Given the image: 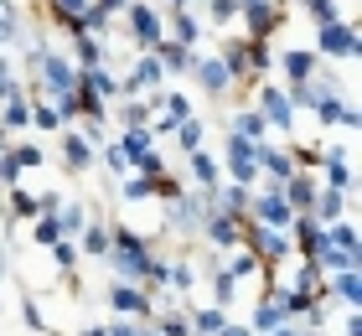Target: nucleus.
I'll use <instances>...</instances> for the list:
<instances>
[{"label":"nucleus","mask_w":362,"mask_h":336,"mask_svg":"<svg viewBox=\"0 0 362 336\" xmlns=\"http://www.w3.org/2000/svg\"><path fill=\"white\" fill-rule=\"evenodd\" d=\"M145 259H151V243H145L135 228H119V223H114V228H109V254H104V264H109L124 284H135V279L145 274Z\"/></svg>","instance_id":"f257e3e1"},{"label":"nucleus","mask_w":362,"mask_h":336,"mask_svg":"<svg viewBox=\"0 0 362 336\" xmlns=\"http://www.w3.org/2000/svg\"><path fill=\"white\" fill-rule=\"evenodd\" d=\"M104 300H109L114 315H129V321H135V315H140V321H151V315H156V300L145 295L140 284H124V279H114Z\"/></svg>","instance_id":"f03ea898"},{"label":"nucleus","mask_w":362,"mask_h":336,"mask_svg":"<svg viewBox=\"0 0 362 336\" xmlns=\"http://www.w3.org/2000/svg\"><path fill=\"white\" fill-rule=\"evenodd\" d=\"M357 52V26L352 21H332V26H316V57H337V62H352Z\"/></svg>","instance_id":"7ed1b4c3"},{"label":"nucleus","mask_w":362,"mask_h":336,"mask_svg":"<svg viewBox=\"0 0 362 336\" xmlns=\"http://www.w3.org/2000/svg\"><path fill=\"white\" fill-rule=\"evenodd\" d=\"M124 21H129V37H135V47H145V52H151V47L166 37V26H160V11L145 6V0H129V6H124Z\"/></svg>","instance_id":"20e7f679"},{"label":"nucleus","mask_w":362,"mask_h":336,"mask_svg":"<svg viewBox=\"0 0 362 336\" xmlns=\"http://www.w3.org/2000/svg\"><path fill=\"white\" fill-rule=\"evenodd\" d=\"M249 223H259V228H274V233H290L295 212H290V202L279 197V192H264V197H254V202H249Z\"/></svg>","instance_id":"39448f33"},{"label":"nucleus","mask_w":362,"mask_h":336,"mask_svg":"<svg viewBox=\"0 0 362 336\" xmlns=\"http://www.w3.org/2000/svg\"><path fill=\"white\" fill-rule=\"evenodd\" d=\"M238 11H243V26H249V42H269V31L285 26V11H279L274 0H249V6H238Z\"/></svg>","instance_id":"423d86ee"},{"label":"nucleus","mask_w":362,"mask_h":336,"mask_svg":"<svg viewBox=\"0 0 362 336\" xmlns=\"http://www.w3.org/2000/svg\"><path fill=\"white\" fill-rule=\"evenodd\" d=\"M192 78L202 83V93H207V98H228V88H233V78H228V67L218 62V52L192 57Z\"/></svg>","instance_id":"0eeeda50"},{"label":"nucleus","mask_w":362,"mask_h":336,"mask_svg":"<svg viewBox=\"0 0 362 336\" xmlns=\"http://www.w3.org/2000/svg\"><path fill=\"white\" fill-rule=\"evenodd\" d=\"M228 176H233L238 187H254V181H259V145L228 134Z\"/></svg>","instance_id":"6e6552de"},{"label":"nucleus","mask_w":362,"mask_h":336,"mask_svg":"<svg viewBox=\"0 0 362 336\" xmlns=\"http://www.w3.org/2000/svg\"><path fill=\"white\" fill-rule=\"evenodd\" d=\"M202 238H207L212 248H238V243H243V217L207 212V223H202Z\"/></svg>","instance_id":"1a4fd4ad"},{"label":"nucleus","mask_w":362,"mask_h":336,"mask_svg":"<svg viewBox=\"0 0 362 336\" xmlns=\"http://www.w3.org/2000/svg\"><path fill=\"white\" fill-rule=\"evenodd\" d=\"M259 120L290 134V124H295V104H290L279 88H269V83H264V88H259Z\"/></svg>","instance_id":"9d476101"},{"label":"nucleus","mask_w":362,"mask_h":336,"mask_svg":"<svg viewBox=\"0 0 362 336\" xmlns=\"http://www.w3.org/2000/svg\"><path fill=\"white\" fill-rule=\"evenodd\" d=\"M321 300H341L347 311H357V306H362L357 269H341V274H321Z\"/></svg>","instance_id":"9b49d317"},{"label":"nucleus","mask_w":362,"mask_h":336,"mask_svg":"<svg viewBox=\"0 0 362 336\" xmlns=\"http://www.w3.org/2000/svg\"><path fill=\"white\" fill-rule=\"evenodd\" d=\"M145 88H160V62H156V52H140V62L129 67V78L119 83V98H135Z\"/></svg>","instance_id":"f8f14e48"},{"label":"nucleus","mask_w":362,"mask_h":336,"mask_svg":"<svg viewBox=\"0 0 362 336\" xmlns=\"http://www.w3.org/2000/svg\"><path fill=\"white\" fill-rule=\"evenodd\" d=\"M316 192H321V181H316V171H295L285 187H279V197L290 202V212H310V202H316Z\"/></svg>","instance_id":"ddd939ff"},{"label":"nucleus","mask_w":362,"mask_h":336,"mask_svg":"<svg viewBox=\"0 0 362 336\" xmlns=\"http://www.w3.org/2000/svg\"><path fill=\"white\" fill-rule=\"evenodd\" d=\"M279 67H285V78H290V88H300V83H310L316 78V67H321V57L316 52H279Z\"/></svg>","instance_id":"4468645a"},{"label":"nucleus","mask_w":362,"mask_h":336,"mask_svg":"<svg viewBox=\"0 0 362 336\" xmlns=\"http://www.w3.org/2000/svg\"><path fill=\"white\" fill-rule=\"evenodd\" d=\"M62 166H68L73 176H83L88 166H93V145H88L78 129H68V134H62Z\"/></svg>","instance_id":"2eb2a0df"},{"label":"nucleus","mask_w":362,"mask_h":336,"mask_svg":"<svg viewBox=\"0 0 362 336\" xmlns=\"http://www.w3.org/2000/svg\"><path fill=\"white\" fill-rule=\"evenodd\" d=\"M151 52H156V62H160V73H192V47H181V42H171V37H160Z\"/></svg>","instance_id":"dca6fc26"},{"label":"nucleus","mask_w":362,"mask_h":336,"mask_svg":"<svg viewBox=\"0 0 362 336\" xmlns=\"http://www.w3.org/2000/svg\"><path fill=\"white\" fill-rule=\"evenodd\" d=\"M274 326H290L285 321V306H279V290H269V295H259V306H254V336L259 331H274Z\"/></svg>","instance_id":"f3484780"},{"label":"nucleus","mask_w":362,"mask_h":336,"mask_svg":"<svg viewBox=\"0 0 362 336\" xmlns=\"http://www.w3.org/2000/svg\"><path fill=\"white\" fill-rule=\"evenodd\" d=\"M310 217H316L321 228H326V223H341V217H347V197L332 192V187H321L316 202H310Z\"/></svg>","instance_id":"a211bd4d"},{"label":"nucleus","mask_w":362,"mask_h":336,"mask_svg":"<svg viewBox=\"0 0 362 336\" xmlns=\"http://www.w3.org/2000/svg\"><path fill=\"white\" fill-rule=\"evenodd\" d=\"M181 120H192V104H187V93H166V114H156L151 134H171Z\"/></svg>","instance_id":"6ab92c4d"},{"label":"nucleus","mask_w":362,"mask_h":336,"mask_svg":"<svg viewBox=\"0 0 362 336\" xmlns=\"http://www.w3.org/2000/svg\"><path fill=\"white\" fill-rule=\"evenodd\" d=\"M52 217H57V233H62V238H73V243H78V233L88 228V207H83V202H62Z\"/></svg>","instance_id":"aec40b11"},{"label":"nucleus","mask_w":362,"mask_h":336,"mask_svg":"<svg viewBox=\"0 0 362 336\" xmlns=\"http://www.w3.org/2000/svg\"><path fill=\"white\" fill-rule=\"evenodd\" d=\"M192 181H197V187H202V192H218V181H223V171H218V161H212L207 156V150H192Z\"/></svg>","instance_id":"412c9836"},{"label":"nucleus","mask_w":362,"mask_h":336,"mask_svg":"<svg viewBox=\"0 0 362 336\" xmlns=\"http://www.w3.org/2000/svg\"><path fill=\"white\" fill-rule=\"evenodd\" d=\"M202 223H207V202L176 197V228H181V233H202Z\"/></svg>","instance_id":"4be33fe9"},{"label":"nucleus","mask_w":362,"mask_h":336,"mask_svg":"<svg viewBox=\"0 0 362 336\" xmlns=\"http://www.w3.org/2000/svg\"><path fill=\"white\" fill-rule=\"evenodd\" d=\"M218 62L228 67V78H233V83H238V78H249V42L233 37V42H228L223 52H218Z\"/></svg>","instance_id":"5701e85b"},{"label":"nucleus","mask_w":362,"mask_h":336,"mask_svg":"<svg viewBox=\"0 0 362 336\" xmlns=\"http://www.w3.org/2000/svg\"><path fill=\"white\" fill-rule=\"evenodd\" d=\"M114 145H119V150H124V161H129V166L140 171V161L151 156V129H124V134H119Z\"/></svg>","instance_id":"b1692460"},{"label":"nucleus","mask_w":362,"mask_h":336,"mask_svg":"<svg viewBox=\"0 0 362 336\" xmlns=\"http://www.w3.org/2000/svg\"><path fill=\"white\" fill-rule=\"evenodd\" d=\"M264 120H259V109H243L233 114V140H249V145H264Z\"/></svg>","instance_id":"393cba45"},{"label":"nucleus","mask_w":362,"mask_h":336,"mask_svg":"<svg viewBox=\"0 0 362 336\" xmlns=\"http://www.w3.org/2000/svg\"><path fill=\"white\" fill-rule=\"evenodd\" d=\"M171 16V42H181V47H192L197 37H202V21H197L192 11H166Z\"/></svg>","instance_id":"a878e982"},{"label":"nucleus","mask_w":362,"mask_h":336,"mask_svg":"<svg viewBox=\"0 0 362 336\" xmlns=\"http://www.w3.org/2000/svg\"><path fill=\"white\" fill-rule=\"evenodd\" d=\"M326 187H332V192H341V197H347L352 192V166H347V150H332V171H326Z\"/></svg>","instance_id":"bb28decb"},{"label":"nucleus","mask_w":362,"mask_h":336,"mask_svg":"<svg viewBox=\"0 0 362 336\" xmlns=\"http://www.w3.org/2000/svg\"><path fill=\"white\" fill-rule=\"evenodd\" d=\"M73 52H78V73L104 67V42H98V37H73Z\"/></svg>","instance_id":"cd10ccee"},{"label":"nucleus","mask_w":362,"mask_h":336,"mask_svg":"<svg viewBox=\"0 0 362 336\" xmlns=\"http://www.w3.org/2000/svg\"><path fill=\"white\" fill-rule=\"evenodd\" d=\"M0 124H6V129L31 124V104H26V93H16V98H6V104H0Z\"/></svg>","instance_id":"c85d7f7f"},{"label":"nucleus","mask_w":362,"mask_h":336,"mask_svg":"<svg viewBox=\"0 0 362 336\" xmlns=\"http://www.w3.org/2000/svg\"><path fill=\"white\" fill-rule=\"evenodd\" d=\"M156 331L160 336H192V321H187V311H156Z\"/></svg>","instance_id":"c756f323"},{"label":"nucleus","mask_w":362,"mask_h":336,"mask_svg":"<svg viewBox=\"0 0 362 336\" xmlns=\"http://www.w3.org/2000/svg\"><path fill=\"white\" fill-rule=\"evenodd\" d=\"M78 238H83V254H88V259H104V254H109V228H104V223L83 228Z\"/></svg>","instance_id":"7c9ffc66"},{"label":"nucleus","mask_w":362,"mask_h":336,"mask_svg":"<svg viewBox=\"0 0 362 336\" xmlns=\"http://www.w3.org/2000/svg\"><path fill=\"white\" fill-rule=\"evenodd\" d=\"M202 134H207V124L197 120V114L176 124V140H181V150H187V156H192V150H202Z\"/></svg>","instance_id":"2f4dec72"},{"label":"nucleus","mask_w":362,"mask_h":336,"mask_svg":"<svg viewBox=\"0 0 362 336\" xmlns=\"http://www.w3.org/2000/svg\"><path fill=\"white\" fill-rule=\"evenodd\" d=\"M31 243H42V248L62 243V233H57V217H31Z\"/></svg>","instance_id":"473e14b6"},{"label":"nucleus","mask_w":362,"mask_h":336,"mask_svg":"<svg viewBox=\"0 0 362 336\" xmlns=\"http://www.w3.org/2000/svg\"><path fill=\"white\" fill-rule=\"evenodd\" d=\"M305 16H310V21H316V26H332V21H341V11H337V0H305V6H300Z\"/></svg>","instance_id":"72a5a7b5"},{"label":"nucleus","mask_w":362,"mask_h":336,"mask_svg":"<svg viewBox=\"0 0 362 336\" xmlns=\"http://www.w3.org/2000/svg\"><path fill=\"white\" fill-rule=\"evenodd\" d=\"M31 124L37 129H62V114L47 104V98H37V104H31Z\"/></svg>","instance_id":"f704fd0d"},{"label":"nucleus","mask_w":362,"mask_h":336,"mask_svg":"<svg viewBox=\"0 0 362 336\" xmlns=\"http://www.w3.org/2000/svg\"><path fill=\"white\" fill-rule=\"evenodd\" d=\"M243 42H249V37H243ZM269 62H274V52H269V42H249V78H254V73H264Z\"/></svg>","instance_id":"c9c22d12"},{"label":"nucleus","mask_w":362,"mask_h":336,"mask_svg":"<svg viewBox=\"0 0 362 336\" xmlns=\"http://www.w3.org/2000/svg\"><path fill=\"white\" fill-rule=\"evenodd\" d=\"M104 166H109V171H114V176H135V166H129V161H124V150H119V145H114V140L104 145Z\"/></svg>","instance_id":"e433bc0d"},{"label":"nucleus","mask_w":362,"mask_h":336,"mask_svg":"<svg viewBox=\"0 0 362 336\" xmlns=\"http://www.w3.org/2000/svg\"><path fill=\"white\" fill-rule=\"evenodd\" d=\"M11 212L16 217H37V197L21 192V187H11Z\"/></svg>","instance_id":"4c0bfd02"},{"label":"nucleus","mask_w":362,"mask_h":336,"mask_svg":"<svg viewBox=\"0 0 362 336\" xmlns=\"http://www.w3.org/2000/svg\"><path fill=\"white\" fill-rule=\"evenodd\" d=\"M52 259H57V269H62V274H68V269L78 264V243H73V238H62V243H52Z\"/></svg>","instance_id":"58836bf2"},{"label":"nucleus","mask_w":362,"mask_h":336,"mask_svg":"<svg viewBox=\"0 0 362 336\" xmlns=\"http://www.w3.org/2000/svg\"><path fill=\"white\" fill-rule=\"evenodd\" d=\"M233 16H238V6H233V0H212V6H207V21H212V26H228Z\"/></svg>","instance_id":"ea45409f"},{"label":"nucleus","mask_w":362,"mask_h":336,"mask_svg":"<svg viewBox=\"0 0 362 336\" xmlns=\"http://www.w3.org/2000/svg\"><path fill=\"white\" fill-rule=\"evenodd\" d=\"M192 279H197L192 264H171V269H166V284H171V290H192Z\"/></svg>","instance_id":"a19ab883"},{"label":"nucleus","mask_w":362,"mask_h":336,"mask_svg":"<svg viewBox=\"0 0 362 336\" xmlns=\"http://www.w3.org/2000/svg\"><path fill=\"white\" fill-rule=\"evenodd\" d=\"M0 187H21V166H16V156H11V150L0 156Z\"/></svg>","instance_id":"79ce46f5"},{"label":"nucleus","mask_w":362,"mask_h":336,"mask_svg":"<svg viewBox=\"0 0 362 336\" xmlns=\"http://www.w3.org/2000/svg\"><path fill=\"white\" fill-rule=\"evenodd\" d=\"M11 156H16V166L26 171V166H42V145H16Z\"/></svg>","instance_id":"37998d69"},{"label":"nucleus","mask_w":362,"mask_h":336,"mask_svg":"<svg viewBox=\"0 0 362 336\" xmlns=\"http://www.w3.org/2000/svg\"><path fill=\"white\" fill-rule=\"evenodd\" d=\"M21 88H16V78H11V62L0 57V104H6V98H16Z\"/></svg>","instance_id":"c03bdc74"},{"label":"nucleus","mask_w":362,"mask_h":336,"mask_svg":"<svg viewBox=\"0 0 362 336\" xmlns=\"http://www.w3.org/2000/svg\"><path fill=\"white\" fill-rule=\"evenodd\" d=\"M93 6H98V11H104L109 21H114V16H124V6H129V0H93Z\"/></svg>","instance_id":"a18cd8bd"},{"label":"nucleus","mask_w":362,"mask_h":336,"mask_svg":"<svg viewBox=\"0 0 362 336\" xmlns=\"http://www.w3.org/2000/svg\"><path fill=\"white\" fill-rule=\"evenodd\" d=\"M347 336H362V321H357V311H347Z\"/></svg>","instance_id":"49530a36"},{"label":"nucleus","mask_w":362,"mask_h":336,"mask_svg":"<svg viewBox=\"0 0 362 336\" xmlns=\"http://www.w3.org/2000/svg\"><path fill=\"white\" fill-rule=\"evenodd\" d=\"M218 336H254V331H249V326H223Z\"/></svg>","instance_id":"de8ad7c7"},{"label":"nucleus","mask_w":362,"mask_h":336,"mask_svg":"<svg viewBox=\"0 0 362 336\" xmlns=\"http://www.w3.org/2000/svg\"><path fill=\"white\" fill-rule=\"evenodd\" d=\"M264 336H295V326H274V331H264Z\"/></svg>","instance_id":"09e8293b"},{"label":"nucleus","mask_w":362,"mask_h":336,"mask_svg":"<svg viewBox=\"0 0 362 336\" xmlns=\"http://www.w3.org/2000/svg\"><path fill=\"white\" fill-rule=\"evenodd\" d=\"M192 6V0H171V11H187ZM160 16H166V11H160Z\"/></svg>","instance_id":"8fccbe9b"},{"label":"nucleus","mask_w":362,"mask_h":336,"mask_svg":"<svg viewBox=\"0 0 362 336\" xmlns=\"http://www.w3.org/2000/svg\"><path fill=\"white\" fill-rule=\"evenodd\" d=\"M83 336H104V326H88V331H83Z\"/></svg>","instance_id":"3c124183"},{"label":"nucleus","mask_w":362,"mask_h":336,"mask_svg":"<svg viewBox=\"0 0 362 336\" xmlns=\"http://www.w3.org/2000/svg\"><path fill=\"white\" fill-rule=\"evenodd\" d=\"M135 336H160V331H151V326H140V331H135Z\"/></svg>","instance_id":"603ef678"},{"label":"nucleus","mask_w":362,"mask_h":336,"mask_svg":"<svg viewBox=\"0 0 362 336\" xmlns=\"http://www.w3.org/2000/svg\"><path fill=\"white\" fill-rule=\"evenodd\" d=\"M0 279H6V248H0Z\"/></svg>","instance_id":"864d4df0"},{"label":"nucleus","mask_w":362,"mask_h":336,"mask_svg":"<svg viewBox=\"0 0 362 336\" xmlns=\"http://www.w3.org/2000/svg\"><path fill=\"white\" fill-rule=\"evenodd\" d=\"M295 336H321V331H295Z\"/></svg>","instance_id":"5fc2aeb1"},{"label":"nucleus","mask_w":362,"mask_h":336,"mask_svg":"<svg viewBox=\"0 0 362 336\" xmlns=\"http://www.w3.org/2000/svg\"><path fill=\"white\" fill-rule=\"evenodd\" d=\"M202 6H212V0H202Z\"/></svg>","instance_id":"6e6d98bb"},{"label":"nucleus","mask_w":362,"mask_h":336,"mask_svg":"<svg viewBox=\"0 0 362 336\" xmlns=\"http://www.w3.org/2000/svg\"><path fill=\"white\" fill-rule=\"evenodd\" d=\"M0 156H6V150H0Z\"/></svg>","instance_id":"4d7b16f0"},{"label":"nucleus","mask_w":362,"mask_h":336,"mask_svg":"<svg viewBox=\"0 0 362 336\" xmlns=\"http://www.w3.org/2000/svg\"><path fill=\"white\" fill-rule=\"evenodd\" d=\"M192 336H197V331H192Z\"/></svg>","instance_id":"13d9d810"}]
</instances>
